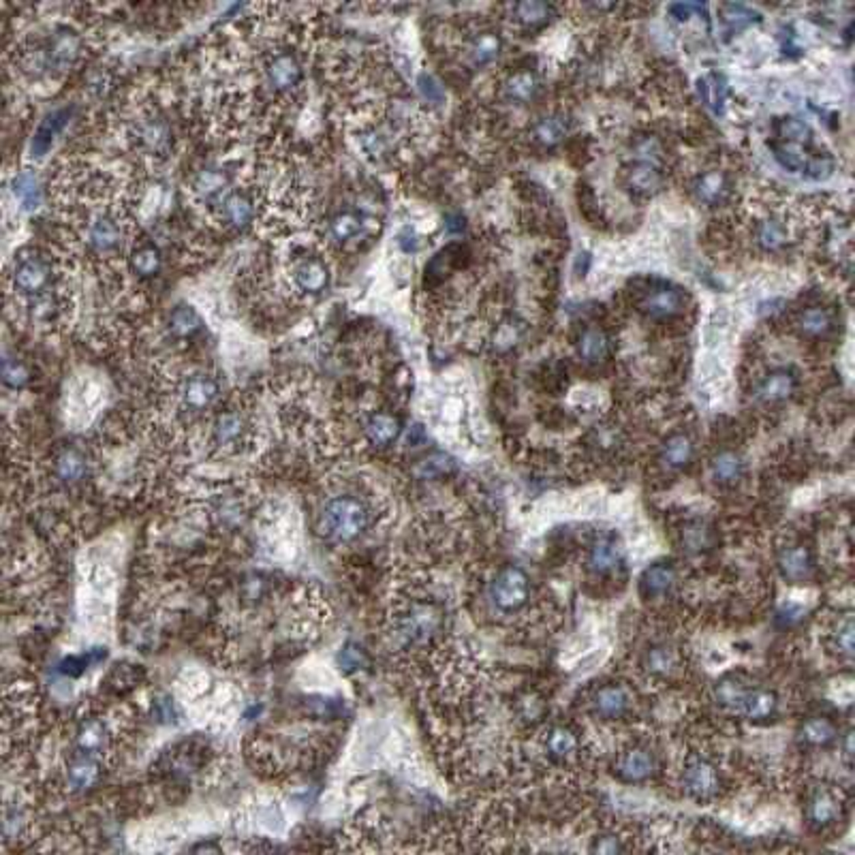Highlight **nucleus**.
Returning <instances> with one entry per match:
<instances>
[{
    "label": "nucleus",
    "instance_id": "nucleus-1",
    "mask_svg": "<svg viewBox=\"0 0 855 855\" xmlns=\"http://www.w3.org/2000/svg\"><path fill=\"white\" fill-rule=\"evenodd\" d=\"M7 304L24 325L36 329L67 325L73 293L65 267L41 246L20 249L7 267Z\"/></svg>",
    "mask_w": 855,
    "mask_h": 855
},
{
    "label": "nucleus",
    "instance_id": "nucleus-2",
    "mask_svg": "<svg viewBox=\"0 0 855 855\" xmlns=\"http://www.w3.org/2000/svg\"><path fill=\"white\" fill-rule=\"evenodd\" d=\"M86 59V36L73 24H54L41 41H22L18 47V67L26 75L59 80Z\"/></svg>",
    "mask_w": 855,
    "mask_h": 855
},
{
    "label": "nucleus",
    "instance_id": "nucleus-3",
    "mask_svg": "<svg viewBox=\"0 0 855 855\" xmlns=\"http://www.w3.org/2000/svg\"><path fill=\"white\" fill-rule=\"evenodd\" d=\"M124 139L133 154L146 162H165L174 152V127L154 103H139L124 120Z\"/></svg>",
    "mask_w": 855,
    "mask_h": 855
},
{
    "label": "nucleus",
    "instance_id": "nucleus-4",
    "mask_svg": "<svg viewBox=\"0 0 855 855\" xmlns=\"http://www.w3.org/2000/svg\"><path fill=\"white\" fill-rule=\"evenodd\" d=\"M257 65H259L261 91L272 99V103H289L304 92L306 69L293 47H267L257 59Z\"/></svg>",
    "mask_w": 855,
    "mask_h": 855
},
{
    "label": "nucleus",
    "instance_id": "nucleus-5",
    "mask_svg": "<svg viewBox=\"0 0 855 855\" xmlns=\"http://www.w3.org/2000/svg\"><path fill=\"white\" fill-rule=\"evenodd\" d=\"M368 524L370 509L355 495H338L328 498L321 509V531L329 542H353L368 528Z\"/></svg>",
    "mask_w": 855,
    "mask_h": 855
},
{
    "label": "nucleus",
    "instance_id": "nucleus-6",
    "mask_svg": "<svg viewBox=\"0 0 855 855\" xmlns=\"http://www.w3.org/2000/svg\"><path fill=\"white\" fill-rule=\"evenodd\" d=\"M445 612L437 601H419L408 603L396 616L393 633L407 646H426L434 637L443 631Z\"/></svg>",
    "mask_w": 855,
    "mask_h": 855
},
{
    "label": "nucleus",
    "instance_id": "nucleus-7",
    "mask_svg": "<svg viewBox=\"0 0 855 855\" xmlns=\"http://www.w3.org/2000/svg\"><path fill=\"white\" fill-rule=\"evenodd\" d=\"M255 424L240 407L220 408L210 419V443L225 454H240L253 445Z\"/></svg>",
    "mask_w": 855,
    "mask_h": 855
},
{
    "label": "nucleus",
    "instance_id": "nucleus-8",
    "mask_svg": "<svg viewBox=\"0 0 855 855\" xmlns=\"http://www.w3.org/2000/svg\"><path fill=\"white\" fill-rule=\"evenodd\" d=\"M287 276H289L291 289L306 300L323 296L332 282V270H329L328 259L321 250L314 249L300 250L296 257H291L289 265H287Z\"/></svg>",
    "mask_w": 855,
    "mask_h": 855
},
{
    "label": "nucleus",
    "instance_id": "nucleus-9",
    "mask_svg": "<svg viewBox=\"0 0 855 855\" xmlns=\"http://www.w3.org/2000/svg\"><path fill=\"white\" fill-rule=\"evenodd\" d=\"M220 383L208 372H191L178 379L174 385V402L178 411L188 416H203L217 407Z\"/></svg>",
    "mask_w": 855,
    "mask_h": 855
},
{
    "label": "nucleus",
    "instance_id": "nucleus-10",
    "mask_svg": "<svg viewBox=\"0 0 855 855\" xmlns=\"http://www.w3.org/2000/svg\"><path fill=\"white\" fill-rule=\"evenodd\" d=\"M259 186H234L208 217H212L223 229L244 232L257 220L259 214V199H257Z\"/></svg>",
    "mask_w": 855,
    "mask_h": 855
},
{
    "label": "nucleus",
    "instance_id": "nucleus-11",
    "mask_svg": "<svg viewBox=\"0 0 855 855\" xmlns=\"http://www.w3.org/2000/svg\"><path fill=\"white\" fill-rule=\"evenodd\" d=\"M490 599L501 612H518L531 599V580L520 566H503L490 584Z\"/></svg>",
    "mask_w": 855,
    "mask_h": 855
},
{
    "label": "nucleus",
    "instance_id": "nucleus-12",
    "mask_svg": "<svg viewBox=\"0 0 855 855\" xmlns=\"http://www.w3.org/2000/svg\"><path fill=\"white\" fill-rule=\"evenodd\" d=\"M685 789L695 800L706 802L718 796L721 789V776L718 768L704 757H693L685 768Z\"/></svg>",
    "mask_w": 855,
    "mask_h": 855
},
{
    "label": "nucleus",
    "instance_id": "nucleus-13",
    "mask_svg": "<svg viewBox=\"0 0 855 855\" xmlns=\"http://www.w3.org/2000/svg\"><path fill=\"white\" fill-rule=\"evenodd\" d=\"M590 706L592 712L603 721H616V718H622L631 710V693L622 685L610 682V685H603L592 693Z\"/></svg>",
    "mask_w": 855,
    "mask_h": 855
},
{
    "label": "nucleus",
    "instance_id": "nucleus-14",
    "mask_svg": "<svg viewBox=\"0 0 855 855\" xmlns=\"http://www.w3.org/2000/svg\"><path fill=\"white\" fill-rule=\"evenodd\" d=\"M654 772H657V759L648 748L642 747H633L624 751L616 759V765H614V774L624 783H644Z\"/></svg>",
    "mask_w": 855,
    "mask_h": 855
},
{
    "label": "nucleus",
    "instance_id": "nucleus-15",
    "mask_svg": "<svg viewBox=\"0 0 855 855\" xmlns=\"http://www.w3.org/2000/svg\"><path fill=\"white\" fill-rule=\"evenodd\" d=\"M843 800L836 791L817 789L809 797V804H806V819L817 830H826V827H832L834 823L843 819Z\"/></svg>",
    "mask_w": 855,
    "mask_h": 855
},
{
    "label": "nucleus",
    "instance_id": "nucleus-16",
    "mask_svg": "<svg viewBox=\"0 0 855 855\" xmlns=\"http://www.w3.org/2000/svg\"><path fill=\"white\" fill-rule=\"evenodd\" d=\"M129 272L139 281H150L156 278L162 270V253L161 249L148 238H139L133 244L131 253L127 257Z\"/></svg>",
    "mask_w": 855,
    "mask_h": 855
},
{
    "label": "nucleus",
    "instance_id": "nucleus-17",
    "mask_svg": "<svg viewBox=\"0 0 855 855\" xmlns=\"http://www.w3.org/2000/svg\"><path fill=\"white\" fill-rule=\"evenodd\" d=\"M109 725L105 721H101L99 716L94 718H83L77 727V748H80V755H88V757H103V751L109 747L112 742V736H109Z\"/></svg>",
    "mask_w": 855,
    "mask_h": 855
},
{
    "label": "nucleus",
    "instance_id": "nucleus-18",
    "mask_svg": "<svg viewBox=\"0 0 855 855\" xmlns=\"http://www.w3.org/2000/svg\"><path fill=\"white\" fill-rule=\"evenodd\" d=\"M639 308L653 319H671L682 313V308H685V297H682V293L678 289H674V287L661 285V287H654L650 293H646V297H644L642 304H639Z\"/></svg>",
    "mask_w": 855,
    "mask_h": 855
},
{
    "label": "nucleus",
    "instance_id": "nucleus-19",
    "mask_svg": "<svg viewBox=\"0 0 855 855\" xmlns=\"http://www.w3.org/2000/svg\"><path fill=\"white\" fill-rule=\"evenodd\" d=\"M622 560H624L622 548L621 543L616 542V537H612V534H603V537H599L595 543H592L589 560H586V563H589V569L595 575H610L622 565Z\"/></svg>",
    "mask_w": 855,
    "mask_h": 855
},
{
    "label": "nucleus",
    "instance_id": "nucleus-20",
    "mask_svg": "<svg viewBox=\"0 0 855 855\" xmlns=\"http://www.w3.org/2000/svg\"><path fill=\"white\" fill-rule=\"evenodd\" d=\"M402 434V422L393 413H372L368 422L364 424V437L372 447L385 449L398 440Z\"/></svg>",
    "mask_w": 855,
    "mask_h": 855
},
{
    "label": "nucleus",
    "instance_id": "nucleus-21",
    "mask_svg": "<svg viewBox=\"0 0 855 855\" xmlns=\"http://www.w3.org/2000/svg\"><path fill=\"white\" fill-rule=\"evenodd\" d=\"M88 458L80 447H65L54 455V477L62 486H75L86 479Z\"/></svg>",
    "mask_w": 855,
    "mask_h": 855
},
{
    "label": "nucleus",
    "instance_id": "nucleus-22",
    "mask_svg": "<svg viewBox=\"0 0 855 855\" xmlns=\"http://www.w3.org/2000/svg\"><path fill=\"white\" fill-rule=\"evenodd\" d=\"M779 566L791 582H809L815 574V556L806 545H791L779 556Z\"/></svg>",
    "mask_w": 855,
    "mask_h": 855
},
{
    "label": "nucleus",
    "instance_id": "nucleus-23",
    "mask_svg": "<svg viewBox=\"0 0 855 855\" xmlns=\"http://www.w3.org/2000/svg\"><path fill=\"white\" fill-rule=\"evenodd\" d=\"M545 751L556 762H571L580 753V738L569 725H554L545 733Z\"/></svg>",
    "mask_w": 855,
    "mask_h": 855
},
{
    "label": "nucleus",
    "instance_id": "nucleus-24",
    "mask_svg": "<svg viewBox=\"0 0 855 855\" xmlns=\"http://www.w3.org/2000/svg\"><path fill=\"white\" fill-rule=\"evenodd\" d=\"M167 332L174 340L188 343V340H195L203 332V321L195 308L188 306V304H178L167 317Z\"/></svg>",
    "mask_w": 855,
    "mask_h": 855
},
{
    "label": "nucleus",
    "instance_id": "nucleus-25",
    "mask_svg": "<svg viewBox=\"0 0 855 855\" xmlns=\"http://www.w3.org/2000/svg\"><path fill=\"white\" fill-rule=\"evenodd\" d=\"M695 455V445L691 440L689 434H671V437L665 440L663 449H661V464L663 469L671 471V473H678V471H685L686 466L693 463Z\"/></svg>",
    "mask_w": 855,
    "mask_h": 855
},
{
    "label": "nucleus",
    "instance_id": "nucleus-26",
    "mask_svg": "<svg viewBox=\"0 0 855 855\" xmlns=\"http://www.w3.org/2000/svg\"><path fill=\"white\" fill-rule=\"evenodd\" d=\"M797 379L794 372L789 370H774L770 372L765 379L759 383L757 387V398L765 405H776V402H783L791 393L796 392Z\"/></svg>",
    "mask_w": 855,
    "mask_h": 855
},
{
    "label": "nucleus",
    "instance_id": "nucleus-27",
    "mask_svg": "<svg viewBox=\"0 0 855 855\" xmlns=\"http://www.w3.org/2000/svg\"><path fill=\"white\" fill-rule=\"evenodd\" d=\"M676 582H678V575H676L674 566L669 563H654L642 575V595L646 599H659V597L669 595Z\"/></svg>",
    "mask_w": 855,
    "mask_h": 855
},
{
    "label": "nucleus",
    "instance_id": "nucleus-28",
    "mask_svg": "<svg viewBox=\"0 0 855 855\" xmlns=\"http://www.w3.org/2000/svg\"><path fill=\"white\" fill-rule=\"evenodd\" d=\"M503 41L495 30H481V33H475L469 39V45H466V59H469L471 65L475 69L479 67L490 65L492 60L501 54Z\"/></svg>",
    "mask_w": 855,
    "mask_h": 855
},
{
    "label": "nucleus",
    "instance_id": "nucleus-29",
    "mask_svg": "<svg viewBox=\"0 0 855 855\" xmlns=\"http://www.w3.org/2000/svg\"><path fill=\"white\" fill-rule=\"evenodd\" d=\"M624 182L636 195L648 197L659 191L661 185H663V178H661V171L653 162H633L627 174H624Z\"/></svg>",
    "mask_w": 855,
    "mask_h": 855
},
{
    "label": "nucleus",
    "instance_id": "nucleus-30",
    "mask_svg": "<svg viewBox=\"0 0 855 855\" xmlns=\"http://www.w3.org/2000/svg\"><path fill=\"white\" fill-rule=\"evenodd\" d=\"M361 232H364V218H361V214L355 212V210H338V212L328 220L329 238L338 244L353 242Z\"/></svg>",
    "mask_w": 855,
    "mask_h": 855
},
{
    "label": "nucleus",
    "instance_id": "nucleus-31",
    "mask_svg": "<svg viewBox=\"0 0 855 855\" xmlns=\"http://www.w3.org/2000/svg\"><path fill=\"white\" fill-rule=\"evenodd\" d=\"M13 195L24 210H36L44 203V186L33 170L18 171L12 182Z\"/></svg>",
    "mask_w": 855,
    "mask_h": 855
},
{
    "label": "nucleus",
    "instance_id": "nucleus-32",
    "mask_svg": "<svg viewBox=\"0 0 855 855\" xmlns=\"http://www.w3.org/2000/svg\"><path fill=\"white\" fill-rule=\"evenodd\" d=\"M796 328L802 336H809V338H821V336L832 332L834 317L827 308L809 306L804 308V311L797 313Z\"/></svg>",
    "mask_w": 855,
    "mask_h": 855
},
{
    "label": "nucleus",
    "instance_id": "nucleus-33",
    "mask_svg": "<svg viewBox=\"0 0 855 855\" xmlns=\"http://www.w3.org/2000/svg\"><path fill=\"white\" fill-rule=\"evenodd\" d=\"M578 353L586 364H601L610 353V338L601 328H586L578 338Z\"/></svg>",
    "mask_w": 855,
    "mask_h": 855
},
{
    "label": "nucleus",
    "instance_id": "nucleus-34",
    "mask_svg": "<svg viewBox=\"0 0 855 855\" xmlns=\"http://www.w3.org/2000/svg\"><path fill=\"white\" fill-rule=\"evenodd\" d=\"M67 118H69V109H59V112L50 114L44 123L39 124L36 129L35 138H33V156L35 159H41V156L47 154V150L51 148L54 144L56 135L60 133L62 127H65Z\"/></svg>",
    "mask_w": 855,
    "mask_h": 855
},
{
    "label": "nucleus",
    "instance_id": "nucleus-35",
    "mask_svg": "<svg viewBox=\"0 0 855 855\" xmlns=\"http://www.w3.org/2000/svg\"><path fill=\"white\" fill-rule=\"evenodd\" d=\"M727 193H729V182L723 171H708V174L697 178L695 195L700 202L708 203V206H716V203H721L723 199L727 197Z\"/></svg>",
    "mask_w": 855,
    "mask_h": 855
},
{
    "label": "nucleus",
    "instance_id": "nucleus-36",
    "mask_svg": "<svg viewBox=\"0 0 855 855\" xmlns=\"http://www.w3.org/2000/svg\"><path fill=\"white\" fill-rule=\"evenodd\" d=\"M776 695L768 689H748L747 700L742 704V712L740 715L751 718V721H764V718H770L776 712Z\"/></svg>",
    "mask_w": 855,
    "mask_h": 855
},
{
    "label": "nucleus",
    "instance_id": "nucleus-37",
    "mask_svg": "<svg viewBox=\"0 0 855 855\" xmlns=\"http://www.w3.org/2000/svg\"><path fill=\"white\" fill-rule=\"evenodd\" d=\"M712 475H715L718 484H738L744 475L742 458H740L736 451H721V454L712 460Z\"/></svg>",
    "mask_w": 855,
    "mask_h": 855
},
{
    "label": "nucleus",
    "instance_id": "nucleus-38",
    "mask_svg": "<svg viewBox=\"0 0 855 855\" xmlns=\"http://www.w3.org/2000/svg\"><path fill=\"white\" fill-rule=\"evenodd\" d=\"M748 689H751V686L742 685V682L736 680V678L721 680L716 685V691H715L718 706L725 708V710H729V712H733V715H740V712H742L744 700H747Z\"/></svg>",
    "mask_w": 855,
    "mask_h": 855
},
{
    "label": "nucleus",
    "instance_id": "nucleus-39",
    "mask_svg": "<svg viewBox=\"0 0 855 855\" xmlns=\"http://www.w3.org/2000/svg\"><path fill=\"white\" fill-rule=\"evenodd\" d=\"M800 736L806 744H811V747H827V744H832L834 740H836V727H834L830 718L812 716L802 725Z\"/></svg>",
    "mask_w": 855,
    "mask_h": 855
},
{
    "label": "nucleus",
    "instance_id": "nucleus-40",
    "mask_svg": "<svg viewBox=\"0 0 855 855\" xmlns=\"http://www.w3.org/2000/svg\"><path fill=\"white\" fill-rule=\"evenodd\" d=\"M99 779V762L88 755H80L69 765V785L73 789H88Z\"/></svg>",
    "mask_w": 855,
    "mask_h": 855
},
{
    "label": "nucleus",
    "instance_id": "nucleus-41",
    "mask_svg": "<svg viewBox=\"0 0 855 855\" xmlns=\"http://www.w3.org/2000/svg\"><path fill=\"white\" fill-rule=\"evenodd\" d=\"M537 88H539L537 77H534L531 71H520V73H513V75L507 80L505 94L507 99H511V101L526 103L534 97Z\"/></svg>",
    "mask_w": 855,
    "mask_h": 855
},
{
    "label": "nucleus",
    "instance_id": "nucleus-42",
    "mask_svg": "<svg viewBox=\"0 0 855 855\" xmlns=\"http://www.w3.org/2000/svg\"><path fill=\"white\" fill-rule=\"evenodd\" d=\"M700 94L712 112L723 114L727 99V86L721 75H706L704 80L700 82Z\"/></svg>",
    "mask_w": 855,
    "mask_h": 855
},
{
    "label": "nucleus",
    "instance_id": "nucleus-43",
    "mask_svg": "<svg viewBox=\"0 0 855 855\" xmlns=\"http://www.w3.org/2000/svg\"><path fill=\"white\" fill-rule=\"evenodd\" d=\"M513 13H516V20L520 24L526 26V28H537V26H543L552 15V7L543 3H520L513 7Z\"/></svg>",
    "mask_w": 855,
    "mask_h": 855
},
{
    "label": "nucleus",
    "instance_id": "nucleus-44",
    "mask_svg": "<svg viewBox=\"0 0 855 855\" xmlns=\"http://www.w3.org/2000/svg\"><path fill=\"white\" fill-rule=\"evenodd\" d=\"M676 665H678V654L669 646H654L646 654V668L653 671V674L668 676L674 671Z\"/></svg>",
    "mask_w": 855,
    "mask_h": 855
},
{
    "label": "nucleus",
    "instance_id": "nucleus-45",
    "mask_svg": "<svg viewBox=\"0 0 855 855\" xmlns=\"http://www.w3.org/2000/svg\"><path fill=\"white\" fill-rule=\"evenodd\" d=\"M772 150H774L776 161H779L785 170L804 171L806 165H809V159H806V154L802 152V146L785 144L783 141V144H774Z\"/></svg>",
    "mask_w": 855,
    "mask_h": 855
},
{
    "label": "nucleus",
    "instance_id": "nucleus-46",
    "mask_svg": "<svg viewBox=\"0 0 855 855\" xmlns=\"http://www.w3.org/2000/svg\"><path fill=\"white\" fill-rule=\"evenodd\" d=\"M779 135L783 138L785 144H794V146H806L811 144L812 131L806 123L797 118H783L779 123Z\"/></svg>",
    "mask_w": 855,
    "mask_h": 855
},
{
    "label": "nucleus",
    "instance_id": "nucleus-47",
    "mask_svg": "<svg viewBox=\"0 0 855 855\" xmlns=\"http://www.w3.org/2000/svg\"><path fill=\"white\" fill-rule=\"evenodd\" d=\"M565 133H566V124L563 123V118H556V116L543 118L542 123L534 127V139H537L539 144L548 146V148L550 146L558 144V141L565 138Z\"/></svg>",
    "mask_w": 855,
    "mask_h": 855
},
{
    "label": "nucleus",
    "instance_id": "nucleus-48",
    "mask_svg": "<svg viewBox=\"0 0 855 855\" xmlns=\"http://www.w3.org/2000/svg\"><path fill=\"white\" fill-rule=\"evenodd\" d=\"M757 242L765 250H779L780 246H785L787 235L785 229L780 227L779 220H764L762 225L757 227Z\"/></svg>",
    "mask_w": 855,
    "mask_h": 855
},
{
    "label": "nucleus",
    "instance_id": "nucleus-49",
    "mask_svg": "<svg viewBox=\"0 0 855 855\" xmlns=\"http://www.w3.org/2000/svg\"><path fill=\"white\" fill-rule=\"evenodd\" d=\"M682 543H685L686 550H691V552H701V550L710 548L712 543L710 528L701 522L689 524L686 531H682Z\"/></svg>",
    "mask_w": 855,
    "mask_h": 855
},
{
    "label": "nucleus",
    "instance_id": "nucleus-50",
    "mask_svg": "<svg viewBox=\"0 0 855 855\" xmlns=\"http://www.w3.org/2000/svg\"><path fill=\"white\" fill-rule=\"evenodd\" d=\"M759 15L751 12V9L742 7V4H725L723 7V22H725L732 30H740L744 26L757 22Z\"/></svg>",
    "mask_w": 855,
    "mask_h": 855
},
{
    "label": "nucleus",
    "instance_id": "nucleus-51",
    "mask_svg": "<svg viewBox=\"0 0 855 855\" xmlns=\"http://www.w3.org/2000/svg\"><path fill=\"white\" fill-rule=\"evenodd\" d=\"M3 376H4V383H7V385L15 387V390H20V387H24L26 383H28V368H26L22 361L9 358V355H7V358H4V361H3Z\"/></svg>",
    "mask_w": 855,
    "mask_h": 855
},
{
    "label": "nucleus",
    "instance_id": "nucleus-52",
    "mask_svg": "<svg viewBox=\"0 0 855 855\" xmlns=\"http://www.w3.org/2000/svg\"><path fill=\"white\" fill-rule=\"evenodd\" d=\"M449 469H451V463H449L447 455L434 454V455H430V458L424 460V463H419L417 475L422 477V479H432V477L445 475Z\"/></svg>",
    "mask_w": 855,
    "mask_h": 855
},
{
    "label": "nucleus",
    "instance_id": "nucleus-53",
    "mask_svg": "<svg viewBox=\"0 0 855 855\" xmlns=\"http://www.w3.org/2000/svg\"><path fill=\"white\" fill-rule=\"evenodd\" d=\"M366 663H368V654H366V650L358 646V644H347V646L343 648V653H340V665H343L344 669L358 671L366 668Z\"/></svg>",
    "mask_w": 855,
    "mask_h": 855
},
{
    "label": "nucleus",
    "instance_id": "nucleus-54",
    "mask_svg": "<svg viewBox=\"0 0 855 855\" xmlns=\"http://www.w3.org/2000/svg\"><path fill=\"white\" fill-rule=\"evenodd\" d=\"M836 648L843 657H853V621L851 616H844L843 622H838L836 629Z\"/></svg>",
    "mask_w": 855,
    "mask_h": 855
},
{
    "label": "nucleus",
    "instance_id": "nucleus-55",
    "mask_svg": "<svg viewBox=\"0 0 855 855\" xmlns=\"http://www.w3.org/2000/svg\"><path fill=\"white\" fill-rule=\"evenodd\" d=\"M590 849L595 853H618V851H624V844H622V838L614 836V834H606V836L597 838Z\"/></svg>",
    "mask_w": 855,
    "mask_h": 855
},
{
    "label": "nucleus",
    "instance_id": "nucleus-56",
    "mask_svg": "<svg viewBox=\"0 0 855 855\" xmlns=\"http://www.w3.org/2000/svg\"><path fill=\"white\" fill-rule=\"evenodd\" d=\"M832 161L827 159V156H815V159H809V165H806V174H809L811 178H817V180H821V178H827L830 176V171H832Z\"/></svg>",
    "mask_w": 855,
    "mask_h": 855
},
{
    "label": "nucleus",
    "instance_id": "nucleus-57",
    "mask_svg": "<svg viewBox=\"0 0 855 855\" xmlns=\"http://www.w3.org/2000/svg\"><path fill=\"white\" fill-rule=\"evenodd\" d=\"M419 88H422L424 97L430 99V101H439V99H440V88L437 86V82H434L430 75L419 77Z\"/></svg>",
    "mask_w": 855,
    "mask_h": 855
},
{
    "label": "nucleus",
    "instance_id": "nucleus-58",
    "mask_svg": "<svg viewBox=\"0 0 855 855\" xmlns=\"http://www.w3.org/2000/svg\"><path fill=\"white\" fill-rule=\"evenodd\" d=\"M693 12H701L700 4H674V7H671V13L678 20H689V15Z\"/></svg>",
    "mask_w": 855,
    "mask_h": 855
},
{
    "label": "nucleus",
    "instance_id": "nucleus-59",
    "mask_svg": "<svg viewBox=\"0 0 855 855\" xmlns=\"http://www.w3.org/2000/svg\"><path fill=\"white\" fill-rule=\"evenodd\" d=\"M851 755H853V747H851V732H847V733H844V759H847L849 764H851Z\"/></svg>",
    "mask_w": 855,
    "mask_h": 855
}]
</instances>
